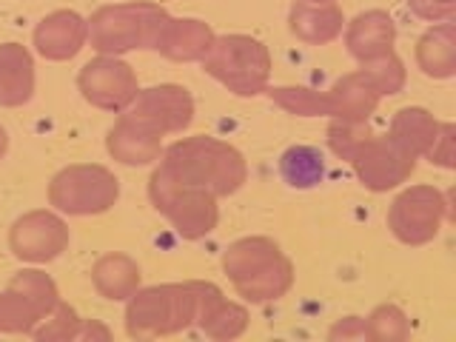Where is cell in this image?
Returning <instances> with one entry per match:
<instances>
[{"instance_id": "obj_22", "label": "cell", "mask_w": 456, "mask_h": 342, "mask_svg": "<svg viewBox=\"0 0 456 342\" xmlns=\"http://www.w3.org/2000/svg\"><path fill=\"white\" fill-rule=\"evenodd\" d=\"M140 265L128 254H103L92 265L94 291L111 303H126L140 289Z\"/></svg>"}, {"instance_id": "obj_24", "label": "cell", "mask_w": 456, "mask_h": 342, "mask_svg": "<svg viewBox=\"0 0 456 342\" xmlns=\"http://www.w3.org/2000/svg\"><path fill=\"white\" fill-rule=\"evenodd\" d=\"M439 126L442 123L428 109H422V106H405V109H399L391 118L388 134L403 149H408L413 157H425L428 149L434 146L436 134H439Z\"/></svg>"}, {"instance_id": "obj_7", "label": "cell", "mask_w": 456, "mask_h": 342, "mask_svg": "<svg viewBox=\"0 0 456 342\" xmlns=\"http://www.w3.org/2000/svg\"><path fill=\"white\" fill-rule=\"evenodd\" d=\"M120 200V180L106 166L77 163L61 168L49 183V203L69 217L106 214Z\"/></svg>"}, {"instance_id": "obj_17", "label": "cell", "mask_w": 456, "mask_h": 342, "mask_svg": "<svg viewBox=\"0 0 456 342\" xmlns=\"http://www.w3.org/2000/svg\"><path fill=\"white\" fill-rule=\"evenodd\" d=\"M394 43H396V23L382 9L360 12L351 23H346V49L360 66L394 52Z\"/></svg>"}, {"instance_id": "obj_10", "label": "cell", "mask_w": 456, "mask_h": 342, "mask_svg": "<svg viewBox=\"0 0 456 342\" xmlns=\"http://www.w3.org/2000/svg\"><path fill=\"white\" fill-rule=\"evenodd\" d=\"M417 160L419 157L399 146L391 134H370L351 157V166L356 171V180L368 191L385 194L411 180V175L417 171Z\"/></svg>"}, {"instance_id": "obj_3", "label": "cell", "mask_w": 456, "mask_h": 342, "mask_svg": "<svg viewBox=\"0 0 456 342\" xmlns=\"http://www.w3.org/2000/svg\"><path fill=\"white\" fill-rule=\"evenodd\" d=\"M171 14L149 4V0H132V4L100 6L89 18V43L97 54L120 57L134 49H157L163 28Z\"/></svg>"}, {"instance_id": "obj_30", "label": "cell", "mask_w": 456, "mask_h": 342, "mask_svg": "<svg viewBox=\"0 0 456 342\" xmlns=\"http://www.w3.org/2000/svg\"><path fill=\"white\" fill-rule=\"evenodd\" d=\"M77 325H80V317H77V311L66 305L63 299L54 305V311L49 314L46 320L37 322V328L32 331V337L37 342H54V339H75L77 334Z\"/></svg>"}, {"instance_id": "obj_31", "label": "cell", "mask_w": 456, "mask_h": 342, "mask_svg": "<svg viewBox=\"0 0 456 342\" xmlns=\"http://www.w3.org/2000/svg\"><path fill=\"white\" fill-rule=\"evenodd\" d=\"M408 9L428 23H453L456 0H408Z\"/></svg>"}, {"instance_id": "obj_28", "label": "cell", "mask_w": 456, "mask_h": 342, "mask_svg": "<svg viewBox=\"0 0 456 342\" xmlns=\"http://www.w3.org/2000/svg\"><path fill=\"white\" fill-rule=\"evenodd\" d=\"M362 71L370 80H374V86L379 89L382 97L399 94V92L405 89V80H408L405 63L399 61L396 52L382 54V57H377V61H370V63H362Z\"/></svg>"}, {"instance_id": "obj_9", "label": "cell", "mask_w": 456, "mask_h": 342, "mask_svg": "<svg viewBox=\"0 0 456 342\" xmlns=\"http://www.w3.org/2000/svg\"><path fill=\"white\" fill-rule=\"evenodd\" d=\"M448 217V200L434 185H411L399 191L388 208L391 234L405 246H425L436 240Z\"/></svg>"}, {"instance_id": "obj_6", "label": "cell", "mask_w": 456, "mask_h": 342, "mask_svg": "<svg viewBox=\"0 0 456 342\" xmlns=\"http://www.w3.org/2000/svg\"><path fill=\"white\" fill-rule=\"evenodd\" d=\"M149 200L183 240H203L220 223L217 197L197 185L175 180L160 166L149 177Z\"/></svg>"}, {"instance_id": "obj_4", "label": "cell", "mask_w": 456, "mask_h": 342, "mask_svg": "<svg viewBox=\"0 0 456 342\" xmlns=\"http://www.w3.org/2000/svg\"><path fill=\"white\" fill-rule=\"evenodd\" d=\"M126 303V334L132 339L180 334L197 320V294L191 280L137 289Z\"/></svg>"}, {"instance_id": "obj_12", "label": "cell", "mask_w": 456, "mask_h": 342, "mask_svg": "<svg viewBox=\"0 0 456 342\" xmlns=\"http://www.w3.org/2000/svg\"><path fill=\"white\" fill-rule=\"evenodd\" d=\"M9 248L20 263L46 265L69 248V225L54 211H26L9 228Z\"/></svg>"}, {"instance_id": "obj_18", "label": "cell", "mask_w": 456, "mask_h": 342, "mask_svg": "<svg viewBox=\"0 0 456 342\" xmlns=\"http://www.w3.org/2000/svg\"><path fill=\"white\" fill-rule=\"evenodd\" d=\"M325 100H328V118L362 123V120H370V114L377 111L382 94L374 86V80L360 69V71H351V75H342L331 89L325 92Z\"/></svg>"}, {"instance_id": "obj_27", "label": "cell", "mask_w": 456, "mask_h": 342, "mask_svg": "<svg viewBox=\"0 0 456 342\" xmlns=\"http://www.w3.org/2000/svg\"><path fill=\"white\" fill-rule=\"evenodd\" d=\"M368 339L370 342H405L411 337V322L405 317V311L399 305H377L365 317Z\"/></svg>"}, {"instance_id": "obj_32", "label": "cell", "mask_w": 456, "mask_h": 342, "mask_svg": "<svg viewBox=\"0 0 456 342\" xmlns=\"http://www.w3.org/2000/svg\"><path fill=\"white\" fill-rule=\"evenodd\" d=\"M428 160L442 168H453V123H442L434 146L428 149Z\"/></svg>"}, {"instance_id": "obj_23", "label": "cell", "mask_w": 456, "mask_h": 342, "mask_svg": "<svg viewBox=\"0 0 456 342\" xmlns=\"http://www.w3.org/2000/svg\"><path fill=\"white\" fill-rule=\"evenodd\" d=\"M417 66L425 77L451 80L456 75V26L439 23L417 40Z\"/></svg>"}, {"instance_id": "obj_29", "label": "cell", "mask_w": 456, "mask_h": 342, "mask_svg": "<svg viewBox=\"0 0 456 342\" xmlns=\"http://www.w3.org/2000/svg\"><path fill=\"white\" fill-rule=\"evenodd\" d=\"M370 134H374V132H370L368 120L354 123V120L331 118V126H328V146H331V151L339 157V160L351 163V157L356 154V149H360Z\"/></svg>"}, {"instance_id": "obj_19", "label": "cell", "mask_w": 456, "mask_h": 342, "mask_svg": "<svg viewBox=\"0 0 456 342\" xmlns=\"http://www.w3.org/2000/svg\"><path fill=\"white\" fill-rule=\"evenodd\" d=\"M35 57L23 43H0V106L18 109L35 97Z\"/></svg>"}, {"instance_id": "obj_36", "label": "cell", "mask_w": 456, "mask_h": 342, "mask_svg": "<svg viewBox=\"0 0 456 342\" xmlns=\"http://www.w3.org/2000/svg\"><path fill=\"white\" fill-rule=\"evenodd\" d=\"M308 4H337V0H308Z\"/></svg>"}, {"instance_id": "obj_11", "label": "cell", "mask_w": 456, "mask_h": 342, "mask_svg": "<svg viewBox=\"0 0 456 342\" xmlns=\"http://www.w3.org/2000/svg\"><path fill=\"white\" fill-rule=\"evenodd\" d=\"M77 89L86 103H92L94 109L120 114L134 103L140 83H137L134 69L128 66L123 57L97 54L94 61H89L80 69Z\"/></svg>"}, {"instance_id": "obj_13", "label": "cell", "mask_w": 456, "mask_h": 342, "mask_svg": "<svg viewBox=\"0 0 456 342\" xmlns=\"http://www.w3.org/2000/svg\"><path fill=\"white\" fill-rule=\"evenodd\" d=\"M142 123L157 128L163 137L180 134L194 123V97L185 86L177 83H160L151 89H140L134 103L126 109Z\"/></svg>"}, {"instance_id": "obj_16", "label": "cell", "mask_w": 456, "mask_h": 342, "mask_svg": "<svg viewBox=\"0 0 456 342\" xmlns=\"http://www.w3.org/2000/svg\"><path fill=\"white\" fill-rule=\"evenodd\" d=\"M106 151L123 166L142 168L160 160L163 134L149 123H142L140 118H134V114L120 111V118L114 120L106 134Z\"/></svg>"}, {"instance_id": "obj_21", "label": "cell", "mask_w": 456, "mask_h": 342, "mask_svg": "<svg viewBox=\"0 0 456 342\" xmlns=\"http://www.w3.org/2000/svg\"><path fill=\"white\" fill-rule=\"evenodd\" d=\"M214 37L217 35L211 32V26L206 20L171 18L154 52H160L163 57H168V61H175V63H197V61H203L206 52L211 49Z\"/></svg>"}, {"instance_id": "obj_20", "label": "cell", "mask_w": 456, "mask_h": 342, "mask_svg": "<svg viewBox=\"0 0 456 342\" xmlns=\"http://www.w3.org/2000/svg\"><path fill=\"white\" fill-rule=\"evenodd\" d=\"M289 28L299 43H305V46H325V43H334L342 35L346 14H342L337 4H308V0H297L289 12Z\"/></svg>"}, {"instance_id": "obj_34", "label": "cell", "mask_w": 456, "mask_h": 342, "mask_svg": "<svg viewBox=\"0 0 456 342\" xmlns=\"http://www.w3.org/2000/svg\"><path fill=\"white\" fill-rule=\"evenodd\" d=\"M75 339H111V331L106 325H100L97 320H80Z\"/></svg>"}, {"instance_id": "obj_1", "label": "cell", "mask_w": 456, "mask_h": 342, "mask_svg": "<svg viewBox=\"0 0 456 342\" xmlns=\"http://www.w3.org/2000/svg\"><path fill=\"white\" fill-rule=\"evenodd\" d=\"M157 166L180 183L211 191L217 200L237 194L248 177V166L242 151L234 149L232 142L206 134L171 142L168 149H163Z\"/></svg>"}, {"instance_id": "obj_35", "label": "cell", "mask_w": 456, "mask_h": 342, "mask_svg": "<svg viewBox=\"0 0 456 342\" xmlns=\"http://www.w3.org/2000/svg\"><path fill=\"white\" fill-rule=\"evenodd\" d=\"M6 151H9V134H6V128L0 126V160L6 157Z\"/></svg>"}, {"instance_id": "obj_26", "label": "cell", "mask_w": 456, "mask_h": 342, "mask_svg": "<svg viewBox=\"0 0 456 342\" xmlns=\"http://www.w3.org/2000/svg\"><path fill=\"white\" fill-rule=\"evenodd\" d=\"M265 92L280 109L297 114V118H328L325 92H314L308 86H277V89Z\"/></svg>"}, {"instance_id": "obj_5", "label": "cell", "mask_w": 456, "mask_h": 342, "mask_svg": "<svg viewBox=\"0 0 456 342\" xmlns=\"http://www.w3.org/2000/svg\"><path fill=\"white\" fill-rule=\"evenodd\" d=\"M203 71L237 97H256L268 89L271 54L251 35H217L206 52Z\"/></svg>"}, {"instance_id": "obj_8", "label": "cell", "mask_w": 456, "mask_h": 342, "mask_svg": "<svg viewBox=\"0 0 456 342\" xmlns=\"http://www.w3.org/2000/svg\"><path fill=\"white\" fill-rule=\"evenodd\" d=\"M57 303H61V291L46 271H18L0 291V334H32Z\"/></svg>"}, {"instance_id": "obj_14", "label": "cell", "mask_w": 456, "mask_h": 342, "mask_svg": "<svg viewBox=\"0 0 456 342\" xmlns=\"http://www.w3.org/2000/svg\"><path fill=\"white\" fill-rule=\"evenodd\" d=\"M194 294H197V320L194 325L203 331L208 339L228 342L246 334L248 328V311L246 305L232 303L217 285L206 280H191Z\"/></svg>"}, {"instance_id": "obj_15", "label": "cell", "mask_w": 456, "mask_h": 342, "mask_svg": "<svg viewBox=\"0 0 456 342\" xmlns=\"http://www.w3.org/2000/svg\"><path fill=\"white\" fill-rule=\"evenodd\" d=\"M35 49L43 61L66 63L89 43V20L75 9H57L35 26Z\"/></svg>"}, {"instance_id": "obj_33", "label": "cell", "mask_w": 456, "mask_h": 342, "mask_svg": "<svg viewBox=\"0 0 456 342\" xmlns=\"http://www.w3.org/2000/svg\"><path fill=\"white\" fill-rule=\"evenodd\" d=\"M328 339L331 342H365L368 328L362 317H342L328 328Z\"/></svg>"}, {"instance_id": "obj_25", "label": "cell", "mask_w": 456, "mask_h": 342, "mask_svg": "<svg viewBox=\"0 0 456 342\" xmlns=\"http://www.w3.org/2000/svg\"><path fill=\"white\" fill-rule=\"evenodd\" d=\"M280 175L291 189H317L325 177V157L314 146H289L280 157Z\"/></svg>"}, {"instance_id": "obj_2", "label": "cell", "mask_w": 456, "mask_h": 342, "mask_svg": "<svg viewBox=\"0 0 456 342\" xmlns=\"http://www.w3.org/2000/svg\"><path fill=\"white\" fill-rule=\"evenodd\" d=\"M223 271L234 291L251 305L274 303L294 285V263L271 237L234 240L223 254Z\"/></svg>"}]
</instances>
